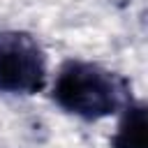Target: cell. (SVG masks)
<instances>
[{"mask_svg": "<svg viewBox=\"0 0 148 148\" xmlns=\"http://www.w3.org/2000/svg\"><path fill=\"white\" fill-rule=\"evenodd\" d=\"M46 83V56L25 32H0V92L35 95Z\"/></svg>", "mask_w": 148, "mask_h": 148, "instance_id": "7a4b0ae2", "label": "cell"}, {"mask_svg": "<svg viewBox=\"0 0 148 148\" xmlns=\"http://www.w3.org/2000/svg\"><path fill=\"white\" fill-rule=\"evenodd\" d=\"M111 148H148V120L143 104H127L111 139Z\"/></svg>", "mask_w": 148, "mask_h": 148, "instance_id": "3957f363", "label": "cell"}, {"mask_svg": "<svg viewBox=\"0 0 148 148\" xmlns=\"http://www.w3.org/2000/svg\"><path fill=\"white\" fill-rule=\"evenodd\" d=\"M53 99L67 113L86 120H99L125 104L127 88L116 74L99 65L69 60L56 74Z\"/></svg>", "mask_w": 148, "mask_h": 148, "instance_id": "6da1fadb", "label": "cell"}]
</instances>
